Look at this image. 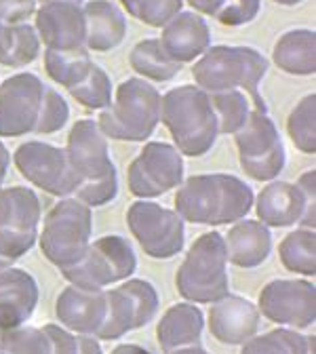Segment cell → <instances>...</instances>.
<instances>
[{
  "instance_id": "e0dca14e",
  "label": "cell",
  "mask_w": 316,
  "mask_h": 354,
  "mask_svg": "<svg viewBox=\"0 0 316 354\" xmlns=\"http://www.w3.org/2000/svg\"><path fill=\"white\" fill-rule=\"evenodd\" d=\"M257 217L263 226L287 228L301 224L314 228V213H310L301 190L289 182L268 184L257 196Z\"/></svg>"
},
{
  "instance_id": "5b68a950",
  "label": "cell",
  "mask_w": 316,
  "mask_h": 354,
  "mask_svg": "<svg viewBox=\"0 0 316 354\" xmlns=\"http://www.w3.org/2000/svg\"><path fill=\"white\" fill-rule=\"evenodd\" d=\"M177 291L192 304H213L228 295V251L219 232L201 234L175 277Z\"/></svg>"
},
{
  "instance_id": "ab89813d",
  "label": "cell",
  "mask_w": 316,
  "mask_h": 354,
  "mask_svg": "<svg viewBox=\"0 0 316 354\" xmlns=\"http://www.w3.org/2000/svg\"><path fill=\"white\" fill-rule=\"evenodd\" d=\"M259 9H261V0H223L213 17L223 26L236 28L253 21Z\"/></svg>"
},
{
  "instance_id": "f6af8a7d",
  "label": "cell",
  "mask_w": 316,
  "mask_h": 354,
  "mask_svg": "<svg viewBox=\"0 0 316 354\" xmlns=\"http://www.w3.org/2000/svg\"><path fill=\"white\" fill-rule=\"evenodd\" d=\"M110 354H152V352L142 348V346H138V344H120Z\"/></svg>"
},
{
  "instance_id": "f1b7e54d",
  "label": "cell",
  "mask_w": 316,
  "mask_h": 354,
  "mask_svg": "<svg viewBox=\"0 0 316 354\" xmlns=\"http://www.w3.org/2000/svg\"><path fill=\"white\" fill-rule=\"evenodd\" d=\"M38 53H40V38L34 26L26 21L5 26L0 64L9 68H21L32 64L38 57Z\"/></svg>"
},
{
  "instance_id": "c3c4849f",
  "label": "cell",
  "mask_w": 316,
  "mask_h": 354,
  "mask_svg": "<svg viewBox=\"0 0 316 354\" xmlns=\"http://www.w3.org/2000/svg\"><path fill=\"white\" fill-rule=\"evenodd\" d=\"M169 354H209L203 346H198V344H192V346H184V348H177V350H173V352H169Z\"/></svg>"
},
{
  "instance_id": "816d5d0a",
  "label": "cell",
  "mask_w": 316,
  "mask_h": 354,
  "mask_svg": "<svg viewBox=\"0 0 316 354\" xmlns=\"http://www.w3.org/2000/svg\"><path fill=\"white\" fill-rule=\"evenodd\" d=\"M275 3H279V5H285V7H291V5H299L301 0H275Z\"/></svg>"
},
{
  "instance_id": "52a82bcc",
  "label": "cell",
  "mask_w": 316,
  "mask_h": 354,
  "mask_svg": "<svg viewBox=\"0 0 316 354\" xmlns=\"http://www.w3.org/2000/svg\"><path fill=\"white\" fill-rule=\"evenodd\" d=\"M135 268H138V257L131 243L118 234H108L89 243L84 255L62 272L76 287L100 291L127 281Z\"/></svg>"
},
{
  "instance_id": "9f6ffc18",
  "label": "cell",
  "mask_w": 316,
  "mask_h": 354,
  "mask_svg": "<svg viewBox=\"0 0 316 354\" xmlns=\"http://www.w3.org/2000/svg\"><path fill=\"white\" fill-rule=\"evenodd\" d=\"M0 354H5V352H3V350H0Z\"/></svg>"
},
{
  "instance_id": "7a4b0ae2",
  "label": "cell",
  "mask_w": 316,
  "mask_h": 354,
  "mask_svg": "<svg viewBox=\"0 0 316 354\" xmlns=\"http://www.w3.org/2000/svg\"><path fill=\"white\" fill-rule=\"evenodd\" d=\"M160 120L184 156L207 154L219 136L211 97L196 84H182L167 91L160 100Z\"/></svg>"
},
{
  "instance_id": "83f0119b",
  "label": "cell",
  "mask_w": 316,
  "mask_h": 354,
  "mask_svg": "<svg viewBox=\"0 0 316 354\" xmlns=\"http://www.w3.org/2000/svg\"><path fill=\"white\" fill-rule=\"evenodd\" d=\"M211 106L215 112L217 120V131L225 133V136H234V133L247 122L249 114L253 110H259L251 97L241 91V88H230V91H219V93H209Z\"/></svg>"
},
{
  "instance_id": "7402d4cb",
  "label": "cell",
  "mask_w": 316,
  "mask_h": 354,
  "mask_svg": "<svg viewBox=\"0 0 316 354\" xmlns=\"http://www.w3.org/2000/svg\"><path fill=\"white\" fill-rule=\"evenodd\" d=\"M84 47L91 51H112L127 36V17L110 0H91L82 7Z\"/></svg>"
},
{
  "instance_id": "3957f363",
  "label": "cell",
  "mask_w": 316,
  "mask_h": 354,
  "mask_svg": "<svg viewBox=\"0 0 316 354\" xmlns=\"http://www.w3.org/2000/svg\"><path fill=\"white\" fill-rule=\"evenodd\" d=\"M268 72V59L253 47H209L194 64L196 86L207 93L241 88L259 110H268L259 95V82Z\"/></svg>"
},
{
  "instance_id": "6da1fadb",
  "label": "cell",
  "mask_w": 316,
  "mask_h": 354,
  "mask_svg": "<svg viewBox=\"0 0 316 354\" xmlns=\"http://www.w3.org/2000/svg\"><path fill=\"white\" fill-rule=\"evenodd\" d=\"M253 207V190L236 175L209 173L194 175L179 184L175 211L192 224H234Z\"/></svg>"
},
{
  "instance_id": "ba28073f",
  "label": "cell",
  "mask_w": 316,
  "mask_h": 354,
  "mask_svg": "<svg viewBox=\"0 0 316 354\" xmlns=\"http://www.w3.org/2000/svg\"><path fill=\"white\" fill-rule=\"evenodd\" d=\"M243 171L257 182H272L285 169L287 154L281 133L268 110H253L234 133Z\"/></svg>"
},
{
  "instance_id": "f546056e",
  "label": "cell",
  "mask_w": 316,
  "mask_h": 354,
  "mask_svg": "<svg viewBox=\"0 0 316 354\" xmlns=\"http://www.w3.org/2000/svg\"><path fill=\"white\" fill-rule=\"evenodd\" d=\"M133 329H140V327H138V315H135L131 297L120 287L106 291V317L95 337L118 339Z\"/></svg>"
},
{
  "instance_id": "836d02e7",
  "label": "cell",
  "mask_w": 316,
  "mask_h": 354,
  "mask_svg": "<svg viewBox=\"0 0 316 354\" xmlns=\"http://www.w3.org/2000/svg\"><path fill=\"white\" fill-rule=\"evenodd\" d=\"M314 116H316V95H306L289 114V136L295 144V148L304 154L316 152V131H314Z\"/></svg>"
},
{
  "instance_id": "8992f818",
  "label": "cell",
  "mask_w": 316,
  "mask_h": 354,
  "mask_svg": "<svg viewBox=\"0 0 316 354\" xmlns=\"http://www.w3.org/2000/svg\"><path fill=\"white\" fill-rule=\"evenodd\" d=\"M93 213L78 198L59 201L49 215L44 217L40 239V249L59 270L74 266L91 243Z\"/></svg>"
},
{
  "instance_id": "484cf974",
  "label": "cell",
  "mask_w": 316,
  "mask_h": 354,
  "mask_svg": "<svg viewBox=\"0 0 316 354\" xmlns=\"http://www.w3.org/2000/svg\"><path fill=\"white\" fill-rule=\"evenodd\" d=\"M131 68L146 80L167 82L182 72V64L171 59L158 38H146L138 42L129 53Z\"/></svg>"
},
{
  "instance_id": "60d3db41",
  "label": "cell",
  "mask_w": 316,
  "mask_h": 354,
  "mask_svg": "<svg viewBox=\"0 0 316 354\" xmlns=\"http://www.w3.org/2000/svg\"><path fill=\"white\" fill-rule=\"evenodd\" d=\"M36 13V0H0V24H21Z\"/></svg>"
},
{
  "instance_id": "9c48e42d",
  "label": "cell",
  "mask_w": 316,
  "mask_h": 354,
  "mask_svg": "<svg viewBox=\"0 0 316 354\" xmlns=\"http://www.w3.org/2000/svg\"><path fill=\"white\" fill-rule=\"evenodd\" d=\"M127 224L144 253L154 259H169L184 249V219L158 203L146 198L133 203L127 211Z\"/></svg>"
},
{
  "instance_id": "1f68e13d",
  "label": "cell",
  "mask_w": 316,
  "mask_h": 354,
  "mask_svg": "<svg viewBox=\"0 0 316 354\" xmlns=\"http://www.w3.org/2000/svg\"><path fill=\"white\" fill-rule=\"evenodd\" d=\"M308 337L310 335H301L295 329L281 327L247 339L241 354H306Z\"/></svg>"
},
{
  "instance_id": "30bf717a",
  "label": "cell",
  "mask_w": 316,
  "mask_h": 354,
  "mask_svg": "<svg viewBox=\"0 0 316 354\" xmlns=\"http://www.w3.org/2000/svg\"><path fill=\"white\" fill-rule=\"evenodd\" d=\"M13 158L26 180L49 194L68 196L74 194L80 184V175L74 171L64 148L44 142H26L17 148Z\"/></svg>"
},
{
  "instance_id": "4316f807",
  "label": "cell",
  "mask_w": 316,
  "mask_h": 354,
  "mask_svg": "<svg viewBox=\"0 0 316 354\" xmlns=\"http://www.w3.org/2000/svg\"><path fill=\"white\" fill-rule=\"evenodd\" d=\"M93 62L86 47L76 49H44V70L62 86L72 88L91 70Z\"/></svg>"
},
{
  "instance_id": "d6986e66",
  "label": "cell",
  "mask_w": 316,
  "mask_h": 354,
  "mask_svg": "<svg viewBox=\"0 0 316 354\" xmlns=\"http://www.w3.org/2000/svg\"><path fill=\"white\" fill-rule=\"evenodd\" d=\"M160 44L167 55L179 64L198 59L211 47V28L196 11H179L162 26Z\"/></svg>"
},
{
  "instance_id": "8d00e7d4",
  "label": "cell",
  "mask_w": 316,
  "mask_h": 354,
  "mask_svg": "<svg viewBox=\"0 0 316 354\" xmlns=\"http://www.w3.org/2000/svg\"><path fill=\"white\" fill-rule=\"evenodd\" d=\"M68 118H70V108H68L66 100L55 91V88L44 86L34 133L51 136V133H57L59 129H64Z\"/></svg>"
},
{
  "instance_id": "ffe728a7",
  "label": "cell",
  "mask_w": 316,
  "mask_h": 354,
  "mask_svg": "<svg viewBox=\"0 0 316 354\" xmlns=\"http://www.w3.org/2000/svg\"><path fill=\"white\" fill-rule=\"evenodd\" d=\"M55 315L68 331L95 335L106 317V291L70 285L55 301Z\"/></svg>"
},
{
  "instance_id": "f907efd6",
  "label": "cell",
  "mask_w": 316,
  "mask_h": 354,
  "mask_svg": "<svg viewBox=\"0 0 316 354\" xmlns=\"http://www.w3.org/2000/svg\"><path fill=\"white\" fill-rule=\"evenodd\" d=\"M9 266H13V261H11V259H7L5 255H0V270L9 268Z\"/></svg>"
},
{
  "instance_id": "603a6c76",
  "label": "cell",
  "mask_w": 316,
  "mask_h": 354,
  "mask_svg": "<svg viewBox=\"0 0 316 354\" xmlns=\"http://www.w3.org/2000/svg\"><path fill=\"white\" fill-rule=\"evenodd\" d=\"M228 261L239 268H257L261 266L270 251H272V234L268 226L255 219H239L223 236Z\"/></svg>"
},
{
  "instance_id": "2e32d148",
  "label": "cell",
  "mask_w": 316,
  "mask_h": 354,
  "mask_svg": "<svg viewBox=\"0 0 316 354\" xmlns=\"http://www.w3.org/2000/svg\"><path fill=\"white\" fill-rule=\"evenodd\" d=\"M36 32L47 49H76L84 47V15L76 3H44L36 11Z\"/></svg>"
},
{
  "instance_id": "b9f144b4",
  "label": "cell",
  "mask_w": 316,
  "mask_h": 354,
  "mask_svg": "<svg viewBox=\"0 0 316 354\" xmlns=\"http://www.w3.org/2000/svg\"><path fill=\"white\" fill-rule=\"evenodd\" d=\"M44 333L51 342V354H78V333L59 325H44Z\"/></svg>"
},
{
  "instance_id": "d4e9b609",
  "label": "cell",
  "mask_w": 316,
  "mask_h": 354,
  "mask_svg": "<svg viewBox=\"0 0 316 354\" xmlns=\"http://www.w3.org/2000/svg\"><path fill=\"white\" fill-rule=\"evenodd\" d=\"M314 44H316L314 30H306V28L289 30L277 40L272 59L287 74L312 76L316 72Z\"/></svg>"
},
{
  "instance_id": "681fc988",
  "label": "cell",
  "mask_w": 316,
  "mask_h": 354,
  "mask_svg": "<svg viewBox=\"0 0 316 354\" xmlns=\"http://www.w3.org/2000/svg\"><path fill=\"white\" fill-rule=\"evenodd\" d=\"M314 346H316V339H314V335H310L308 337V350H306V354H316L314 352Z\"/></svg>"
},
{
  "instance_id": "4dcf8cb0",
  "label": "cell",
  "mask_w": 316,
  "mask_h": 354,
  "mask_svg": "<svg viewBox=\"0 0 316 354\" xmlns=\"http://www.w3.org/2000/svg\"><path fill=\"white\" fill-rule=\"evenodd\" d=\"M314 228H299L289 232L279 245V255L289 272L304 277H314L316 257H314Z\"/></svg>"
},
{
  "instance_id": "f35d334b",
  "label": "cell",
  "mask_w": 316,
  "mask_h": 354,
  "mask_svg": "<svg viewBox=\"0 0 316 354\" xmlns=\"http://www.w3.org/2000/svg\"><path fill=\"white\" fill-rule=\"evenodd\" d=\"M74 194L86 207H102V205L116 198V194H118V175H116V171H112V173H108L104 177H97V180L80 182L78 188L74 190Z\"/></svg>"
},
{
  "instance_id": "74e56055",
  "label": "cell",
  "mask_w": 316,
  "mask_h": 354,
  "mask_svg": "<svg viewBox=\"0 0 316 354\" xmlns=\"http://www.w3.org/2000/svg\"><path fill=\"white\" fill-rule=\"evenodd\" d=\"M120 289L133 301L135 315H138V327H146L158 313V293L152 283L144 279H127Z\"/></svg>"
},
{
  "instance_id": "11a10c76",
  "label": "cell",
  "mask_w": 316,
  "mask_h": 354,
  "mask_svg": "<svg viewBox=\"0 0 316 354\" xmlns=\"http://www.w3.org/2000/svg\"><path fill=\"white\" fill-rule=\"evenodd\" d=\"M0 346H3V331H0Z\"/></svg>"
},
{
  "instance_id": "7bdbcfd3",
  "label": "cell",
  "mask_w": 316,
  "mask_h": 354,
  "mask_svg": "<svg viewBox=\"0 0 316 354\" xmlns=\"http://www.w3.org/2000/svg\"><path fill=\"white\" fill-rule=\"evenodd\" d=\"M78 354H104V350L95 335L78 333Z\"/></svg>"
},
{
  "instance_id": "5bb4252c",
  "label": "cell",
  "mask_w": 316,
  "mask_h": 354,
  "mask_svg": "<svg viewBox=\"0 0 316 354\" xmlns=\"http://www.w3.org/2000/svg\"><path fill=\"white\" fill-rule=\"evenodd\" d=\"M9 219L0 226V255L17 261L38 241L40 201L34 190L26 186H13L7 190Z\"/></svg>"
},
{
  "instance_id": "9a60e30c",
  "label": "cell",
  "mask_w": 316,
  "mask_h": 354,
  "mask_svg": "<svg viewBox=\"0 0 316 354\" xmlns=\"http://www.w3.org/2000/svg\"><path fill=\"white\" fill-rule=\"evenodd\" d=\"M66 154L74 171L80 175V182H91L116 171L108 138L104 136L97 120L93 118H82L72 127Z\"/></svg>"
},
{
  "instance_id": "f5cc1de1",
  "label": "cell",
  "mask_w": 316,
  "mask_h": 354,
  "mask_svg": "<svg viewBox=\"0 0 316 354\" xmlns=\"http://www.w3.org/2000/svg\"><path fill=\"white\" fill-rule=\"evenodd\" d=\"M40 3H57V0H40ZM66 3H76V5H82V0H66Z\"/></svg>"
},
{
  "instance_id": "7dc6e473",
  "label": "cell",
  "mask_w": 316,
  "mask_h": 354,
  "mask_svg": "<svg viewBox=\"0 0 316 354\" xmlns=\"http://www.w3.org/2000/svg\"><path fill=\"white\" fill-rule=\"evenodd\" d=\"M9 219V198H7V190L0 188V226H5Z\"/></svg>"
},
{
  "instance_id": "d590c367",
  "label": "cell",
  "mask_w": 316,
  "mask_h": 354,
  "mask_svg": "<svg viewBox=\"0 0 316 354\" xmlns=\"http://www.w3.org/2000/svg\"><path fill=\"white\" fill-rule=\"evenodd\" d=\"M5 354H51V342L44 329L36 327H15L3 331V346Z\"/></svg>"
},
{
  "instance_id": "bcb514c9",
  "label": "cell",
  "mask_w": 316,
  "mask_h": 354,
  "mask_svg": "<svg viewBox=\"0 0 316 354\" xmlns=\"http://www.w3.org/2000/svg\"><path fill=\"white\" fill-rule=\"evenodd\" d=\"M9 165H11L9 150L5 148L3 142H0V184L5 182V177H7V173H9Z\"/></svg>"
},
{
  "instance_id": "e575fe53",
  "label": "cell",
  "mask_w": 316,
  "mask_h": 354,
  "mask_svg": "<svg viewBox=\"0 0 316 354\" xmlns=\"http://www.w3.org/2000/svg\"><path fill=\"white\" fill-rule=\"evenodd\" d=\"M129 15L152 28H162L184 7V0H120Z\"/></svg>"
},
{
  "instance_id": "44dd1931",
  "label": "cell",
  "mask_w": 316,
  "mask_h": 354,
  "mask_svg": "<svg viewBox=\"0 0 316 354\" xmlns=\"http://www.w3.org/2000/svg\"><path fill=\"white\" fill-rule=\"evenodd\" d=\"M38 304V283L21 268L0 270V331L26 325Z\"/></svg>"
},
{
  "instance_id": "7c38bea8",
  "label": "cell",
  "mask_w": 316,
  "mask_h": 354,
  "mask_svg": "<svg viewBox=\"0 0 316 354\" xmlns=\"http://www.w3.org/2000/svg\"><path fill=\"white\" fill-rule=\"evenodd\" d=\"M259 315L289 329H306L316 319V291L310 281L277 279L259 293Z\"/></svg>"
},
{
  "instance_id": "8fae6325",
  "label": "cell",
  "mask_w": 316,
  "mask_h": 354,
  "mask_svg": "<svg viewBox=\"0 0 316 354\" xmlns=\"http://www.w3.org/2000/svg\"><path fill=\"white\" fill-rule=\"evenodd\" d=\"M182 182V152L165 142H148L129 167V190L140 198H156Z\"/></svg>"
},
{
  "instance_id": "db71d44e",
  "label": "cell",
  "mask_w": 316,
  "mask_h": 354,
  "mask_svg": "<svg viewBox=\"0 0 316 354\" xmlns=\"http://www.w3.org/2000/svg\"><path fill=\"white\" fill-rule=\"evenodd\" d=\"M3 36H5V24H0V53H3Z\"/></svg>"
},
{
  "instance_id": "cb8c5ba5",
  "label": "cell",
  "mask_w": 316,
  "mask_h": 354,
  "mask_svg": "<svg viewBox=\"0 0 316 354\" xmlns=\"http://www.w3.org/2000/svg\"><path fill=\"white\" fill-rule=\"evenodd\" d=\"M203 329H205V317L201 313V308L194 306L192 301H184L171 306L162 315L156 327V335L162 352L169 354L177 348L198 344Z\"/></svg>"
},
{
  "instance_id": "ac0fdd59",
  "label": "cell",
  "mask_w": 316,
  "mask_h": 354,
  "mask_svg": "<svg viewBox=\"0 0 316 354\" xmlns=\"http://www.w3.org/2000/svg\"><path fill=\"white\" fill-rule=\"evenodd\" d=\"M259 310L245 297L223 295L209 310V331L221 344H245L259 329Z\"/></svg>"
},
{
  "instance_id": "4fadbf2b",
  "label": "cell",
  "mask_w": 316,
  "mask_h": 354,
  "mask_svg": "<svg viewBox=\"0 0 316 354\" xmlns=\"http://www.w3.org/2000/svg\"><path fill=\"white\" fill-rule=\"evenodd\" d=\"M42 91V80L30 72H19L0 84V136L21 138L34 131Z\"/></svg>"
},
{
  "instance_id": "ee69618b",
  "label": "cell",
  "mask_w": 316,
  "mask_h": 354,
  "mask_svg": "<svg viewBox=\"0 0 316 354\" xmlns=\"http://www.w3.org/2000/svg\"><path fill=\"white\" fill-rule=\"evenodd\" d=\"M186 3L196 11V13H203V15H215L217 9L221 7L223 0H186Z\"/></svg>"
},
{
  "instance_id": "d6a6232c",
  "label": "cell",
  "mask_w": 316,
  "mask_h": 354,
  "mask_svg": "<svg viewBox=\"0 0 316 354\" xmlns=\"http://www.w3.org/2000/svg\"><path fill=\"white\" fill-rule=\"evenodd\" d=\"M70 93L80 106H84L89 110H104L112 104L114 88H112V80L106 74V70L93 64L89 74L78 84H74L70 88Z\"/></svg>"
},
{
  "instance_id": "277c9868",
  "label": "cell",
  "mask_w": 316,
  "mask_h": 354,
  "mask_svg": "<svg viewBox=\"0 0 316 354\" xmlns=\"http://www.w3.org/2000/svg\"><path fill=\"white\" fill-rule=\"evenodd\" d=\"M158 88L146 78H127L118 84L112 104L102 110L97 124L110 140L144 142L160 122Z\"/></svg>"
}]
</instances>
